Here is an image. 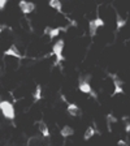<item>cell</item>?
<instances>
[{
  "mask_svg": "<svg viewBox=\"0 0 130 146\" xmlns=\"http://www.w3.org/2000/svg\"><path fill=\"white\" fill-rule=\"evenodd\" d=\"M0 111L3 112V115L7 119H11V120L15 119V108H13V104L11 102H7V100L0 102Z\"/></svg>",
  "mask_w": 130,
  "mask_h": 146,
  "instance_id": "obj_1",
  "label": "cell"
},
{
  "mask_svg": "<svg viewBox=\"0 0 130 146\" xmlns=\"http://www.w3.org/2000/svg\"><path fill=\"white\" fill-rule=\"evenodd\" d=\"M63 48H64V40L60 39L53 44L52 47V51L53 54L56 55V64H60L61 61L64 60V56H63Z\"/></svg>",
  "mask_w": 130,
  "mask_h": 146,
  "instance_id": "obj_2",
  "label": "cell"
},
{
  "mask_svg": "<svg viewBox=\"0 0 130 146\" xmlns=\"http://www.w3.org/2000/svg\"><path fill=\"white\" fill-rule=\"evenodd\" d=\"M100 26H104V21L99 17V16H98L95 20H91V21H90V24H88V29H90V35H91V38H94V36H95L98 27H100Z\"/></svg>",
  "mask_w": 130,
  "mask_h": 146,
  "instance_id": "obj_3",
  "label": "cell"
},
{
  "mask_svg": "<svg viewBox=\"0 0 130 146\" xmlns=\"http://www.w3.org/2000/svg\"><path fill=\"white\" fill-rule=\"evenodd\" d=\"M78 89L82 91V93H85V94H90L91 97L96 98V94H95V91H92V89H91L90 84H88L87 81H83L82 78H79V85H78Z\"/></svg>",
  "mask_w": 130,
  "mask_h": 146,
  "instance_id": "obj_4",
  "label": "cell"
},
{
  "mask_svg": "<svg viewBox=\"0 0 130 146\" xmlns=\"http://www.w3.org/2000/svg\"><path fill=\"white\" fill-rule=\"evenodd\" d=\"M111 77L113 78V84H115V91H113L112 97H115L116 94H124V82L113 74H111Z\"/></svg>",
  "mask_w": 130,
  "mask_h": 146,
  "instance_id": "obj_5",
  "label": "cell"
},
{
  "mask_svg": "<svg viewBox=\"0 0 130 146\" xmlns=\"http://www.w3.org/2000/svg\"><path fill=\"white\" fill-rule=\"evenodd\" d=\"M20 8H21V11L25 13V15H27V13H30L34 11V8H35V4L33 3H27V1H20Z\"/></svg>",
  "mask_w": 130,
  "mask_h": 146,
  "instance_id": "obj_6",
  "label": "cell"
},
{
  "mask_svg": "<svg viewBox=\"0 0 130 146\" xmlns=\"http://www.w3.org/2000/svg\"><path fill=\"white\" fill-rule=\"evenodd\" d=\"M4 55L5 56H8V55H11V56H15V58H17V59H22L24 56H22L20 52H18V50H17V47H16L15 44L13 46H11L8 50H7L5 52H4Z\"/></svg>",
  "mask_w": 130,
  "mask_h": 146,
  "instance_id": "obj_7",
  "label": "cell"
},
{
  "mask_svg": "<svg viewBox=\"0 0 130 146\" xmlns=\"http://www.w3.org/2000/svg\"><path fill=\"white\" fill-rule=\"evenodd\" d=\"M61 31V27H56V29H51V27H46V31L44 33H47L49 35V38H55V36H57L59 33Z\"/></svg>",
  "mask_w": 130,
  "mask_h": 146,
  "instance_id": "obj_8",
  "label": "cell"
},
{
  "mask_svg": "<svg viewBox=\"0 0 130 146\" xmlns=\"http://www.w3.org/2000/svg\"><path fill=\"white\" fill-rule=\"evenodd\" d=\"M68 112H69L72 116H78L79 113H81V111H79V108L77 107V104L69 103V106H68Z\"/></svg>",
  "mask_w": 130,
  "mask_h": 146,
  "instance_id": "obj_9",
  "label": "cell"
},
{
  "mask_svg": "<svg viewBox=\"0 0 130 146\" xmlns=\"http://www.w3.org/2000/svg\"><path fill=\"white\" fill-rule=\"evenodd\" d=\"M48 4H49V7H52V8L56 9L57 12H60V13L63 12V7H61V3L59 1V0H51Z\"/></svg>",
  "mask_w": 130,
  "mask_h": 146,
  "instance_id": "obj_10",
  "label": "cell"
},
{
  "mask_svg": "<svg viewBox=\"0 0 130 146\" xmlns=\"http://www.w3.org/2000/svg\"><path fill=\"white\" fill-rule=\"evenodd\" d=\"M39 129H40V132H42V134H43L44 137H49L48 127L46 125V123H44V121H40V123H39Z\"/></svg>",
  "mask_w": 130,
  "mask_h": 146,
  "instance_id": "obj_11",
  "label": "cell"
},
{
  "mask_svg": "<svg viewBox=\"0 0 130 146\" xmlns=\"http://www.w3.org/2000/svg\"><path fill=\"white\" fill-rule=\"evenodd\" d=\"M61 136L63 137H69V136H73V133H74V131H73L70 127H64L63 129H61Z\"/></svg>",
  "mask_w": 130,
  "mask_h": 146,
  "instance_id": "obj_12",
  "label": "cell"
},
{
  "mask_svg": "<svg viewBox=\"0 0 130 146\" xmlns=\"http://www.w3.org/2000/svg\"><path fill=\"white\" fill-rule=\"evenodd\" d=\"M95 133H96V131H95L94 128H92V127H88L87 129H86V133H85V136H83V138H85V140H90V138L94 136Z\"/></svg>",
  "mask_w": 130,
  "mask_h": 146,
  "instance_id": "obj_13",
  "label": "cell"
},
{
  "mask_svg": "<svg viewBox=\"0 0 130 146\" xmlns=\"http://www.w3.org/2000/svg\"><path fill=\"white\" fill-rule=\"evenodd\" d=\"M40 99H42V88H40V85H38L35 88V93H34V100L38 102Z\"/></svg>",
  "mask_w": 130,
  "mask_h": 146,
  "instance_id": "obj_14",
  "label": "cell"
},
{
  "mask_svg": "<svg viewBox=\"0 0 130 146\" xmlns=\"http://www.w3.org/2000/svg\"><path fill=\"white\" fill-rule=\"evenodd\" d=\"M117 121V119L112 115V113H108L107 115V125H108V131H111V124L112 123H116Z\"/></svg>",
  "mask_w": 130,
  "mask_h": 146,
  "instance_id": "obj_15",
  "label": "cell"
},
{
  "mask_svg": "<svg viewBox=\"0 0 130 146\" xmlns=\"http://www.w3.org/2000/svg\"><path fill=\"white\" fill-rule=\"evenodd\" d=\"M126 25V20L125 18H122L120 15H117V30H120L122 26H125Z\"/></svg>",
  "mask_w": 130,
  "mask_h": 146,
  "instance_id": "obj_16",
  "label": "cell"
},
{
  "mask_svg": "<svg viewBox=\"0 0 130 146\" xmlns=\"http://www.w3.org/2000/svg\"><path fill=\"white\" fill-rule=\"evenodd\" d=\"M5 4H7V0H0V11L5 7Z\"/></svg>",
  "mask_w": 130,
  "mask_h": 146,
  "instance_id": "obj_17",
  "label": "cell"
},
{
  "mask_svg": "<svg viewBox=\"0 0 130 146\" xmlns=\"http://www.w3.org/2000/svg\"><path fill=\"white\" fill-rule=\"evenodd\" d=\"M125 131H126L127 133H129V131H130V124H129V123H127V124H126V127H125Z\"/></svg>",
  "mask_w": 130,
  "mask_h": 146,
  "instance_id": "obj_18",
  "label": "cell"
},
{
  "mask_svg": "<svg viewBox=\"0 0 130 146\" xmlns=\"http://www.w3.org/2000/svg\"><path fill=\"white\" fill-rule=\"evenodd\" d=\"M118 145H125L126 146V142H125V141H118Z\"/></svg>",
  "mask_w": 130,
  "mask_h": 146,
  "instance_id": "obj_19",
  "label": "cell"
},
{
  "mask_svg": "<svg viewBox=\"0 0 130 146\" xmlns=\"http://www.w3.org/2000/svg\"><path fill=\"white\" fill-rule=\"evenodd\" d=\"M4 29H5V26H0V34H1V31H3Z\"/></svg>",
  "mask_w": 130,
  "mask_h": 146,
  "instance_id": "obj_20",
  "label": "cell"
}]
</instances>
